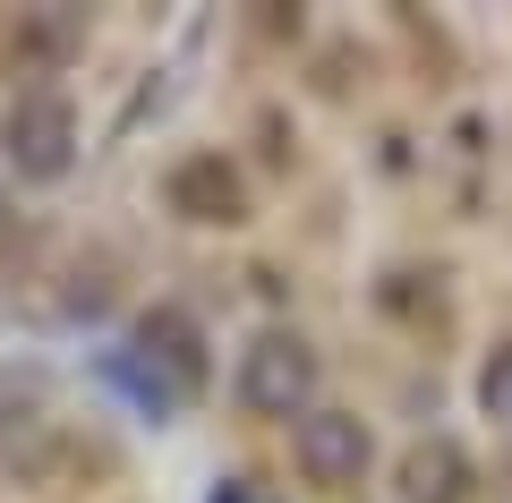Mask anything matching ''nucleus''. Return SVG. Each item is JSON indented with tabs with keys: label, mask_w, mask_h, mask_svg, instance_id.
I'll return each instance as SVG.
<instances>
[{
	"label": "nucleus",
	"mask_w": 512,
	"mask_h": 503,
	"mask_svg": "<svg viewBox=\"0 0 512 503\" xmlns=\"http://www.w3.org/2000/svg\"><path fill=\"white\" fill-rule=\"evenodd\" d=\"M367 427L350 410H308L291 427V461H299V478L308 486H325V495H342V486H359L367 478Z\"/></svg>",
	"instance_id": "obj_3"
},
{
	"label": "nucleus",
	"mask_w": 512,
	"mask_h": 503,
	"mask_svg": "<svg viewBox=\"0 0 512 503\" xmlns=\"http://www.w3.org/2000/svg\"><path fill=\"white\" fill-rule=\"evenodd\" d=\"M137 350H146V359L163 350V359L180 367V393H188V384H205V342H197V324H188L180 307H154V316L137 324Z\"/></svg>",
	"instance_id": "obj_4"
},
{
	"label": "nucleus",
	"mask_w": 512,
	"mask_h": 503,
	"mask_svg": "<svg viewBox=\"0 0 512 503\" xmlns=\"http://www.w3.org/2000/svg\"><path fill=\"white\" fill-rule=\"evenodd\" d=\"M316 393V350L299 333H256L248 359H239V410L256 418H299Z\"/></svg>",
	"instance_id": "obj_1"
},
{
	"label": "nucleus",
	"mask_w": 512,
	"mask_h": 503,
	"mask_svg": "<svg viewBox=\"0 0 512 503\" xmlns=\"http://www.w3.org/2000/svg\"><path fill=\"white\" fill-rule=\"evenodd\" d=\"M171 197H180V214H197V222H239V180L222 171L214 154L188 162L180 180H171Z\"/></svg>",
	"instance_id": "obj_5"
},
{
	"label": "nucleus",
	"mask_w": 512,
	"mask_h": 503,
	"mask_svg": "<svg viewBox=\"0 0 512 503\" xmlns=\"http://www.w3.org/2000/svg\"><path fill=\"white\" fill-rule=\"evenodd\" d=\"M0 145H9V162H18L26 180H60V171H69V145H77L69 94H52V86L18 94V103H9V120H0Z\"/></svg>",
	"instance_id": "obj_2"
},
{
	"label": "nucleus",
	"mask_w": 512,
	"mask_h": 503,
	"mask_svg": "<svg viewBox=\"0 0 512 503\" xmlns=\"http://www.w3.org/2000/svg\"><path fill=\"white\" fill-rule=\"evenodd\" d=\"M410 503H461V452L436 444L410 461Z\"/></svg>",
	"instance_id": "obj_6"
},
{
	"label": "nucleus",
	"mask_w": 512,
	"mask_h": 503,
	"mask_svg": "<svg viewBox=\"0 0 512 503\" xmlns=\"http://www.w3.org/2000/svg\"><path fill=\"white\" fill-rule=\"evenodd\" d=\"M478 393H487V410H512V350L487 367V384H478Z\"/></svg>",
	"instance_id": "obj_7"
}]
</instances>
